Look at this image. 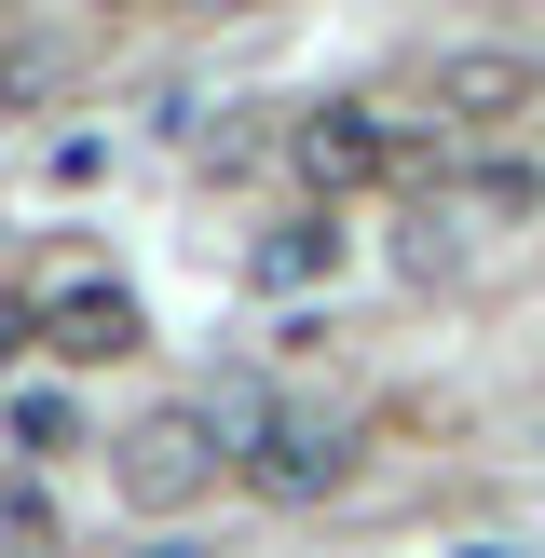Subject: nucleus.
Instances as JSON below:
<instances>
[{"label":"nucleus","instance_id":"nucleus-6","mask_svg":"<svg viewBox=\"0 0 545 558\" xmlns=\"http://www.w3.org/2000/svg\"><path fill=\"white\" fill-rule=\"evenodd\" d=\"M314 259H341V232H327V218H287V232L259 245V272H272V287H300Z\"/></svg>","mask_w":545,"mask_h":558},{"label":"nucleus","instance_id":"nucleus-1","mask_svg":"<svg viewBox=\"0 0 545 558\" xmlns=\"http://www.w3.org/2000/svg\"><path fill=\"white\" fill-rule=\"evenodd\" d=\"M14 327L55 354V368H123V354L150 341V327H136V287L96 259V245H55V259L14 287Z\"/></svg>","mask_w":545,"mask_h":558},{"label":"nucleus","instance_id":"nucleus-3","mask_svg":"<svg viewBox=\"0 0 545 558\" xmlns=\"http://www.w3.org/2000/svg\"><path fill=\"white\" fill-rule=\"evenodd\" d=\"M232 477L272 490V505H327V490L354 477V436L314 423V409H245L232 423Z\"/></svg>","mask_w":545,"mask_h":558},{"label":"nucleus","instance_id":"nucleus-4","mask_svg":"<svg viewBox=\"0 0 545 558\" xmlns=\"http://www.w3.org/2000/svg\"><path fill=\"white\" fill-rule=\"evenodd\" d=\"M300 178H314V191H382V178H409V123H382L368 96L314 109V123H300Z\"/></svg>","mask_w":545,"mask_h":558},{"label":"nucleus","instance_id":"nucleus-5","mask_svg":"<svg viewBox=\"0 0 545 558\" xmlns=\"http://www.w3.org/2000/svg\"><path fill=\"white\" fill-rule=\"evenodd\" d=\"M532 96H545V69H532V54H505V41H463V54H436V69H423V109H436V123H518Z\"/></svg>","mask_w":545,"mask_h":558},{"label":"nucleus","instance_id":"nucleus-2","mask_svg":"<svg viewBox=\"0 0 545 558\" xmlns=\"http://www.w3.org/2000/svg\"><path fill=\"white\" fill-rule=\"evenodd\" d=\"M232 477V423L218 409H150V423L109 450V490H123L136 518H178V505H205V490Z\"/></svg>","mask_w":545,"mask_h":558}]
</instances>
